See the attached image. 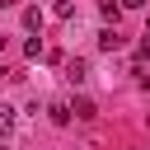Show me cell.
Here are the masks:
<instances>
[{"mask_svg":"<svg viewBox=\"0 0 150 150\" xmlns=\"http://www.w3.org/2000/svg\"><path fill=\"white\" fill-rule=\"evenodd\" d=\"M66 80H70V84H84V80H89V66H84L80 56H75V61H66Z\"/></svg>","mask_w":150,"mask_h":150,"instance_id":"obj_1","label":"cell"},{"mask_svg":"<svg viewBox=\"0 0 150 150\" xmlns=\"http://www.w3.org/2000/svg\"><path fill=\"white\" fill-rule=\"evenodd\" d=\"M94 112H98V108H94L89 98H70V117H80V122H89Z\"/></svg>","mask_w":150,"mask_h":150,"instance_id":"obj_2","label":"cell"},{"mask_svg":"<svg viewBox=\"0 0 150 150\" xmlns=\"http://www.w3.org/2000/svg\"><path fill=\"white\" fill-rule=\"evenodd\" d=\"M98 47H103V52H117V47H122L117 28H103V33H98Z\"/></svg>","mask_w":150,"mask_h":150,"instance_id":"obj_3","label":"cell"},{"mask_svg":"<svg viewBox=\"0 0 150 150\" xmlns=\"http://www.w3.org/2000/svg\"><path fill=\"white\" fill-rule=\"evenodd\" d=\"M23 28H28V33H38V28H42V9H38V5H33V9H23Z\"/></svg>","mask_w":150,"mask_h":150,"instance_id":"obj_4","label":"cell"},{"mask_svg":"<svg viewBox=\"0 0 150 150\" xmlns=\"http://www.w3.org/2000/svg\"><path fill=\"white\" fill-rule=\"evenodd\" d=\"M47 112H52V122H56V127H66V122H70V103H52Z\"/></svg>","mask_w":150,"mask_h":150,"instance_id":"obj_5","label":"cell"},{"mask_svg":"<svg viewBox=\"0 0 150 150\" xmlns=\"http://www.w3.org/2000/svg\"><path fill=\"white\" fill-rule=\"evenodd\" d=\"M9 127H14V108H9V103H0V136H5Z\"/></svg>","mask_w":150,"mask_h":150,"instance_id":"obj_6","label":"cell"},{"mask_svg":"<svg viewBox=\"0 0 150 150\" xmlns=\"http://www.w3.org/2000/svg\"><path fill=\"white\" fill-rule=\"evenodd\" d=\"M98 9H103V19H117V14H122V5H117V0H103Z\"/></svg>","mask_w":150,"mask_h":150,"instance_id":"obj_7","label":"cell"},{"mask_svg":"<svg viewBox=\"0 0 150 150\" xmlns=\"http://www.w3.org/2000/svg\"><path fill=\"white\" fill-rule=\"evenodd\" d=\"M117 5H122V9H141L145 0H117Z\"/></svg>","mask_w":150,"mask_h":150,"instance_id":"obj_8","label":"cell"},{"mask_svg":"<svg viewBox=\"0 0 150 150\" xmlns=\"http://www.w3.org/2000/svg\"><path fill=\"white\" fill-rule=\"evenodd\" d=\"M9 5H19V0H0V9H9Z\"/></svg>","mask_w":150,"mask_h":150,"instance_id":"obj_9","label":"cell"},{"mask_svg":"<svg viewBox=\"0 0 150 150\" xmlns=\"http://www.w3.org/2000/svg\"><path fill=\"white\" fill-rule=\"evenodd\" d=\"M145 38H150V28H145Z\"/></svg>","mask_w":150,"mask_h":150,"instance_id":"obj_10","label":"cell"}]
</instances>
